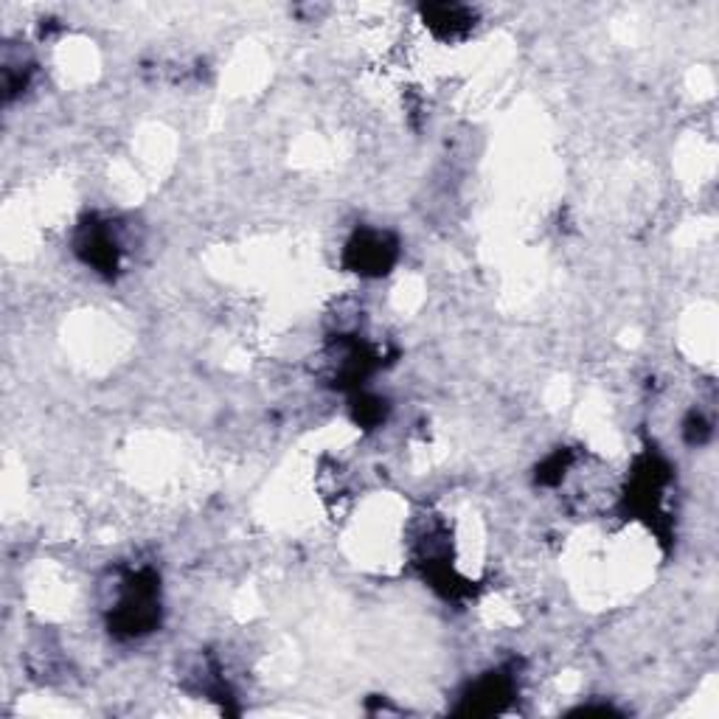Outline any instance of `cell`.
<instances>
[{"label": "cell", "mask_w": 719, "mask_h": 719, "mask_svg": "<svg viewBox=\"0 0 719 719\" xmlns=\"http://www.w3.org/2000/svg\"><path fill=\"white\" fill-rule=\"evenodd\" d=\"M425 20V25H430L445 40L467 38L472 25H476V14L463 7H427Z\"/></svg>", "instance_id": "cell-2"}, {"label": "cell", "mask_w": 719, "mask_h": 719, "mask_svg": "<svg viewBox=\"0 0 719 719\" xmlns=\"http://www.w3.org/2000/svg\"><path fill=\"white\" fill-rule=\"evenodd\" d=\"M346 257L352 270H357V273L379 275L390 268V262L397 257V244L390 242L388 233L383 231H363L348 242Z\"/></svg>", "instance_id": "cell-1"}]
</instances>
